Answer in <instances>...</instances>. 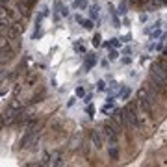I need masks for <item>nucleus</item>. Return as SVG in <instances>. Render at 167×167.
<instances>
[{
    "mask_svg": "<svg viewBox=\"0 0 167 167\" xmlns=\"http://www.w3.org/2000/svg\"><path fill=\"white\" fill-rule=\"evenodd\" d=\"M76 97H80V99H84V97H86V89H84V86H78L76 87Z\"/></svg>",
    "mask_w": 167,
    "mask_h": 167,
    "instance_id": "f3484780",
    "label": "nucleus"
},
{
    "mask_svg": "<svg viewBox=\"0 0 167 167\" xmlns=\"http://www.w3.org/2000/svg\"><path fill=\"white\" fill-rule=\"evenodd\" d=\"M86 111H87V115H91V117H93V113H95V108H93V104H89Z\"/></svg>",
    "mask_w": 167,
    "mask_h": 167,
    "instance_id": "5701e85b",
    "label": "nucleus"
},
{
    "mask_svg": "<svg viewBox=\"0 0 167 167\" xmlns=\"http://www.w3.org/2000/svg\"><path fill=\"white\" fill-rule=\"evenodd\" d=\"M4 33H8V39H17L20 33L24 32V24L23 23H17V24H11L8 30H2Z\"/></svg>",
    "mask_w": 167,
    "mask_h": 167,
    "instance_id": "7ed1b4c3",
    "label": "nucleus"
},
{
    "mask_svg": "<svg viewBox=\"0 0 167 167\" xmlns=\"http://www.w3.org/2000/svg\"><path fill=\"white\" fill-rule=\"evenodd\" d=\"M73 48H74V52H76V54H86V46L80 45L78 41H74V43H73Z\"/></svg>",
    "mask_w": 167,
    "mask_h": 167,
    "instance_id": "9b49d317",
    "label": "nucleus"
},
{
    "mask_svg": "<svg viewBox=\"0 0 167 167\" xmlns=\"http://www.w3.org/2000/svg\"><path fill=\"white\" fill-rule=\"evenodd\" d=\"M104 46H108V48H110V46L119 48V46H121V39H119V37H111V39L108 41V43H104Z\"/></svg>",
    "mask_w": 167,
    "mask_h": 167,
    "instance_id": "9d476101",
    "label": "nucleus"
},
{
    "mask_svg": "<svg viewBox=\"0 0 167 167\" xmlns=\"http://www.w3.org/2000/svg\"><path fill=\"white\" fill-rule=\"evenodd\" d=\"M97 89H99V91H104V89H106V84H104V80H99V82H97Z\"/></svg>",
    "mask_w": 167,
    "mask_h": 167,
    "instance_id": "aec40b11",
    "label": "nucleus"
},
{
    "mask_svg": "<svg viewBox=\"0 0 167 167\" xmlns=\"http://www.w3.org/2000/svg\"><path fill=\"white\" fill-rule=\"evenodd\" d=\"M126 11H128V4L126 2H121L119 4V11H117V13H119V15H124Z\"/></svg>",
    "mask_w": 167,
    "mask_h": 167,
    "instance_id": "dca6fc26",
    "label": "nucleus"
},
{
    "mask_svg": "<svg viewBox=\"0 0 167 167\" xmlns=\"http://www.w3.org/2000/svg\"><path fill=\"white\" fill-rule=\"evenodd\" d=\"M163 54H165V56H167V46H165V50H163Z\"/></svg>",
    "mask_w": 167,
    "mask_h": 167,
    "instance_id": "7c9ffc66",
    "label": "nucleus"
},
{
    "mask_svg": "<svg viewBox=\"0 0 167 167\" xmlns=\"http://www.w3.org/2000/svg\"><path fill=\"white\" fill-rule=\"evenodd\" d=\"M110 158L113 160H119V150H117V145H113V147H110Z\"/></svg>",
    "mask_w": 167,
    "mask_h": 167,
    "instance_id": "4468645a",
    "label": "nucleus"
},
{
    "mask_svg": "<svg viewBox=\"0 0 167 167\" xmlns=\"http://www.w3.org/2000/svg\"><path fill=\"white\" fill-rule=\"evenodd\" d=\"M154 63H156L158 67H162V69H163V71L167 73V60H156V61H154Z\"/></svg>",
    "mask_w": 167,
    "mask_h": 167,
    "instance_id": "a211bd4d",
    "label": "nucleus"
},
{
    "mask_svg": "<svg viewBox=\"0 0 167 167\" xmlns=\"http://www.w3.org/2000/svg\"><path fill=\"white\" fill-rule=\"evenodd\" d=\"M147 2H150V0H137V4H147Z\"/></svg>",
    "mask_w": 167,
    "mask_h": 167,
    "instance_id": "c756f323",
    "label": "nucleus"
},
{
    "mask_svg": "<svg viewBox=\"0 0 167 167\" xmlns=\"http://www.w3.org/2000/svg\"><path fill=\"white\" fill-rule=\"evenodd\" d=\"M137 99H139V100H145V99H149V93H147V89H145V87H141V89L137 91Z\"/></svg>",
    "mask_w": 167,
    "mask_h": 167,
    "instance_id": "2eb2a0df",
    "label": "nucleus"
},
{
    "mask_svg": "<svg viewBox=\"0 0 167 167\" xmlns=\"http://www.w3.org/2000/svg\"><path fill=\"white\" fill-rule=\"evenodd\" d=\"M117 58H119V52H117L115 48H111V46H110V48H108V60H111V61H115Z\"/></svg>",
    "mask_w": 167,
    "mask_h": 167,
    "instance_id": "ddd939ff",
    "label": "nucleus"
},
{
    "mask_svg": "<svg viewBox=\"0 0 167 167\" xmlns=\"http://www.w3.org/2000/svg\"><path fill=\"white\" fill-rule=\"evenodd\" d=\"M124 115H126L128 124H132L134 128H139V126H141V123H139V119H137V111H136V104H134V102H130L128 106L124 108Z\"/></svg>",
    "mask_w": 167,
    "mask_h": 167,
    "instance_id": "f03ea898",
    "label": "nucleus"
},
{
    "mask_svg": "<svg viewBox=\"0 0 167 167\" xmlns=\"http://www.w3.org/2000/svg\"><path fill=\"white\" fill-rule=\"evenodd\" d=\"M74 102H76V97H71V99L67 100V108H73V106H74Z\"/></svg>",
    "mask_w": 167,
    "mask_h": 167,
    "instance_id": "4be33fe9",
    "label": "nucleus"
},
{
    "mask_svg": "<svg viewBox=\"0 0 167 167\" xmlns=\"http://www.w3.org/2000/svg\"><path fill=\"white\" fill-rule=\"evenodd\" d=\"M130 39H132V36H130V33H128V36H124V37H123L121 41H124V43H126V41H130Z\"/></svg>",
    "mask_w": 167,
    "mask_h": 167,
    "instance_id": "c85d7f7f",
    "label": "nucleus"
},
{
    "mask_svg": "<svg viewBox=\"0 0 167 167\" xmlns=\"http://www.w3.org/2000/svg\"><path fill=\"white\" fill-rule=\"evenodd\" d=\"M19 108H20V104H19L17 100H13V102H11V110H19Z\"/></svg>",
    "mask_w": 167,
    "mask_h": 167,
    "instance_id": "b1692460",
    "label": "nucleus"
},
{
    "mask_svg": "<svg viewBox=\"0 0 167 167\" xmlns=\"http://www.w3.org/2000/svg\"><path fill=\"white\" fill-rule=\"evenodd\" d=\"M160 36H162V32H160V30H156V32H152V33H150V39L154 41V39H158Z\"/></svg>",
    "mask_w": 167,
    "mask_h": 167,
    "instance_id": "412c9836",
    "label": "nucleus"
},
{
    "mask_svg": "<svg viewBox=\"0 0 167 167\" xmlns=\"http://www.w3.org/2000/svg\"><path fill=\"white\" fill-rule=\"evenodd\" d=\"M73 8L74 9H86V8H89V2H87V0H74Z\"/></svg>",
    "mask_w": 167,
    "mask_h": 167,
    "instance_id": "1a4fd4ad",
    "label": "nucleus"
},
{
    "mask_svg": "<svg viewBox=\"0 0 167 167\" xmlns=\"http://www.w3.org/2000/svg\"><path fill=\"white\" fill-rule=\"evenodd\" d=\"M39 15H41V17H43V19H45V17L48 15V8H46V6H45V8H43V11H41V13H39Z\"/></svg>",
    "mask_w": 167,
    "mask_h": 167,
    "instance_id": "393cba45",
    "label": "nucleus"
},
{
    "mask_svg": "<svg viewBox=\"0 0 167 167\" xmlns=\"http://www.w3.org/2000/svg\"><path fill=\"white\" fill-rule=\"evenodd\" d=\"M150 84H154V87H163L167 84V73L162 67H158L156 63H152L150 67Z\"/></svg>",
    "mask_w": 167,
    "mask_h": 167,
    "instance_id": "f257e3e1",
    "label": "nucleus"
},
{
    "mask_svg": "<svg viewBox=\"0 0 167 167\" xmlns=\"http://www.w3.org/2000/svg\"><path fill=\"white\" fill-rule=\"evenodd\" d=\"M91 141H93V145L97 149H100L102 147V136H100V132H93V136H91Z\"/></svg>",
    "mask_w": 167,
    "mask_h": 167,
    "instance_id": "0eeeda50",
    "label": "nucleus"
},
{
    "mask_svg": "<svg viewBox=\"0 0 167 167\" xmlns=\"http://www.w3.org/2000/svg\"><path fill=\"white\" fill-rule=\"evenodd\" d=\"M139 23H147V15H139Z\"/></svg>",
    "mask_w": 167,
    "mask_h": 167,
    "instance_id": "cd10ccee",
    "label": "nucleus"
},
{
    "mask_svg": "<svg viewBox=\"0 0 167 167\" xmlns=\"http://www.w3.org/2000/svg\"><path fill=\"white\" fill-rule=\"evenodd\" d=\"M91 43H93V46H97V48H99V46L102 45V36H100L99 32H97L95 36H93V39H91Z\"/></svg>",
    "mask_w": 167,
    "mask_h": 167,
    "instance_id": "f8f14e48",
    "label": "nucleus"
},
{
    "mask_svg": "<svg viewBox=\"0 0 167 167\" xmlns=\"http://www.w3.org/2000/svg\"><path fill=\"white\" fill-rule=\"evenodd\" d=\"M111 121H113L115 124H119V128H123L124 124L128 123V121H126V115H124V110H119V108H117V110L113 111V115H111Z\"/></svg>",
    "mask_w": 167,
    "mask_h": 167,
    "instance_id": "20e7f679",
    "label": "nucleus"
},
{
    "mask_svg": "<svg viewBox=\"0 0 167 167\" xmlns=\"http://www.w3.org/2000/svg\"><path fill=\"white\" fill-rule=\"evenodd\" d=\"M99 11H100V8L99 6H89V19H93V20H99Z\"/></svg>",
    "mask_w": 167,
    "mask_h": 167,
    "instance_id": "6e6552de",
    "label": "nucleus"
},
{
    "mask_svg": "<svg viewBox=\"0 0 167 167\" xmlns=\"http://www.w3.org/2000/svg\"><path fill=\"white\" fill-rule=\"evenodd\" d=\"M76 23H80L86 30H93V19H84L82 15H76Z\"/></svg>",
    "mask_w": 167,
    "mask_h": 167,
    "instance_id": "423d86ee",
    "label": "nucleus"
},
{
    "mask_svg": "<svg viewBox=\"0 0 167 167\" xmlns=\"http://www.w3.org/2000/svg\"><path fill=\"white\" fill-rule=\"evenodd\" d=\"M130 61H132V60L128 58V56H124V58H123V63H124V65H128V63H130Z\"/></svg>",
    "mask_w": 167,
    "mask_h": 167,
    "instance_id": "a878e982",
    "label": "nucleus"
},
{
    "mask_svg": "<svg viewBox=\"0 0 167 167\" xmlns=\"http://www.w3.org/2000/svg\"><path fill=\"white\" fill-rule=\"evenodd\" d=\"M130 54H132V48L126 46V48H124V56H130Z\"/></svg>",
    "mask_w": 167,
    "mask_h": 167,
    "instance_id": "bb28decb",
    "label": "nucleus"
},
{
    "mask_svg": "<svg viewBox=\"0 0 167 167\" xmlns=\"http://www.w3.org/2000/svg\"><path fill=\"white\" fill-rule=\"evenodd\" d=\"M95 65H97V56L93 52H87L84 56V71H91Z\"/></svg>",
    "mask_w": 167,
    "mask_h": 167,
    "instance_id": "39448f33",
    "label": "nucleus"
},
{
    "mask_svg": "<svg viewBox=\"0 0 167 167\" xmlns=\"http://www.w3.org/2000/svg\"><path fill=\"white\" fill-rule=\"evenodd\" d=\"M130 87H126V89H123V91H121V99L123 100H128V97H130Z\"/></svg>",
    "mask_w": 167,
    "mask_h": 167,
    "instance_id": "6ab92c4d",
    "label": "nucleus"
}]
</instances>
